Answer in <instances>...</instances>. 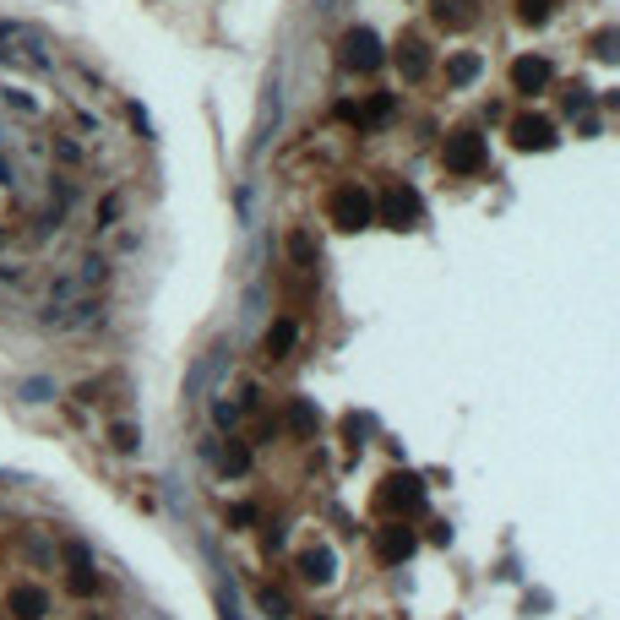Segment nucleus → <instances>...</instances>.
Instances as JSON below:
<instances>
[{
	"label": "nucleus",
	"instance_id": "6",
	"mask_svg": "<svg viewBox=\"0 0 620 620\" xmlns=\"http://www.w3.org/2000/svg\"><path fill=\"white\" fill-rule=\"evenodd\" d=\"M381 506L386 512H420L425 506V485L413 473H392L386 485H381Z\"/></svg>",
	"mask_w": 620,
	"mask_h": 620
},
{
	"label": "nucleus",
	"instance_id": "16",
	"mask_svg": "<svg viewBox=\"0 0 620 620\" xmlns=\"http://www.w3.org/2000/svg\"><path fill=\"white\" fill-rule=\"evenodd\" d=\"M218 468H224V473H245V468H251V452H245L240 441H229V446L218 452Z\"/></svg>",
	"mask_w": 620,
	"mask_h": 620
},
{
	"label": "nucleus",
	"instance_id": "20",
	"mask_svg": "<svg viewBox=\"0 0 620 620\" xmlns=\"http://www.w3.org/2000/svg\"><path fill=\"white\" fill-rule=\"evenodd\" d=\"M82 284H109V261H104V256H88V261H82Z\"/></svg>",
	"mask_w": 620,
	"mask_h": 620
},
{
	"label": "nucleus",
	"instance_id": "11",
	"mask_svg": "<svg viewBox=\"0 0 620 620\" xmlns=\"http://www.w3.org/2000/svg\"><path fill=\"white\" fill-rule=\"evenodd\" d=\"M397 72H403V82H425L430 77V55H425V44H397Z\"/></svg>",
	"mask_w": 620,
	"mask_h": 620
},
{
	"label": "nucleus",
	"instance_id": "10",
	"mask_svg": "<svg viewBox=\"0 0 620 620\" xmlns=\"http://www.w3.org/2000/svg\"><path fill=\"white\" fill-rule=\"evenodd\" d=\"M392 115H397V93H370V98L354 109V125H360V131H376V125H386Z\"/></svg>",
	"mask_w": 620,
	"mask_h": 620
},
{
	"label": "nucleus",
	"instance_id": "21",
	"mask_svg": "<svg viewBox=\"0 0 620 620\" xmlns=\"http://www.w3.org/2000/svg\"><path fill=\"white\" fill-rule=\"evenodd\" d=\"M261 609H267L272 620H284V615H289V599H284V593H272V588H261Z\"/></svg>",
	"mask_w": 620,
	"mask_h": 620
},
{
	"label": "nucleus",
	"instance_id": "4",
	"mask_svg": "<svg viewBox=\"0 0 620 620\" xmlns=\"http://www.w3.org/2000/svg\"><path fill=\"white\" fill-rule=\"evenodd\" d=\"M376 224H386V229H413V224H420V196H413L408 185H392V191L376 201Z\"/></svg>",
	"mask_w": 620,
	"mask_h": 620
},
{
	"label": "nucleus",
	"instance_id": "25",
	"mask_svg": "<svg viewBox=\"0 0 620 620\" xmlns=\"http://www.w3.org/2000/svg\"><path fill=\"white\" fill-rule=\"evenodd\" d=\"M310 620H316V615H310Z\"/></svg>",
	"mask_w": 620,
	"mask_h": 620
},
{
	"label": "nucleus",
	"instance_id": "9",
	"mask_svg": "<svg viewBox=\"0 0 620 620\" xmlns=\"http://www.w3.org/2000/svg\"><path fill=\"white\" fill-rule=\"evenodd\" d=\"M6 609H12L17 620H44V615H49V593L33 588V582H17V588L6 593Z\"/></svg>",
	"mask_w": 620,
	"mask_h": 620
},
{
	"label": "nucleus",
	"instance_id": "3",
	"mask_svg": "<svg viewBox=\"0 0 620 620\" xmlns=\"http://www.w3.org/2000/svg\"><path fill=\"white\" fill-rule=\"evenodd\" d=\"M343 65H349V72H360V77H370V72H381V38L370 33V28H349L343 33V55H337Z\"/></svg>",
	"mask_w": 620,
	"mask_h": 620
},
{
	"label": "nucleus",
	"instance_id": "8",
	"mask_svg": "<svg viewBox=\"0 0 620 620\" xmlns=\"http://www.w3.org/2000/svg\"><path fill=\"white\" fill-rule=\"evenodd\" d=\"M549 88V60L544 55H522V60H512V93H544Z\"/></svg>",
	"mask_w": 620,
	"mask_h": 620
},
{
	"label": "nucleus",
	"instance_id": "2",
	"mask_svg": "<svg viewBox=\"0 0 620 620\" xmlns=\"http://www.w3.org/2000/svg\"><path fill=\"white\" fill-rule=\"evenodd\" d=\"M441 164H446V174H479L485 169V136L479 131H452L446 148H441Z\"/></svg>",
	"mask_w": 620,
	"mask_h": 620
},
{
	"label": "nucleus",
	"instance_id": "12",
	"mask_svg": "<svg viewBox=\"0 0 620 620\" xmlns=\"http://www.w3.org/2000/svg\"><path fill=\"white\" fill-rule=\"evenodd\" d=\"M294 337H300V327L284 316V321H272L267 327V337H261V349H267V360H284L289 349H294Z\"/></svg>",
	"mask_w": 620,
	"mask_h": 620
},
{
	"label": "nucleus",
	"instance_id": "18",
	"mask_svg": "<svg viewBox=\"0 0 620 620\" xmlns=\"http://www.w3.org/2000/svg\"><path fill=\"white\" fill-rule=\"evenodd\" d=\"M517 17H522L528 28H539V22H549V0H517Z\"/></svg>",
	"mask_w": 620,
	"mask_h": 620
},
{
	"label": "nucleus",
	"instance_id": "22",
	"mask_svg": "<svg viewBox=\"0 0 620 620\" xmlns=\"http://www.w3.org/2000/svg\"><path fill=\"white\" fill-rule=\"evenodd\" d=\"M294 430H300V436L316 430V408H310V403H294Z\"/></svg>",
	"mask_w": 620,
	"mask_h": 620
},
{
	"label": "nucleus",
	"instance_id": "15",
	"mask_svg": "<svg viewBox=\"0 0 620 620\" xmlns=\"http://www.w3.org/2000/svg\"><path fill=\"white\" fill-rule=\"evenodd\" d=\"M436 22H441V28H452V33H457V28H468V22H473L468 0H441V6H436Z\"/></svg>",
	"mask_w": 620,
	"mask_h": 620
},
{
	"label": "nucleus",
	"instance_id": "19",
	"mask_svg": "<svg viewBox=\"0 0 620 620\" xmlns=\"http://www.w3.org/2000/svg\"><path fill=\"white\" fill-rule=\"evenodd\" d=\"M289 256H294V261H300V267H310V261H316V240H310V234H305V229H300V234H294V240H289Z\"/></svg>",
	"mask_w": 620,
	"mask_h": 620
},
{
	"label": "nucleus",
	"instance_id": "5",
	"mask_svg": "<svg viewBox=\"0 0 620 620\" xmlns=\"http://www.w3.org/2000/svg\"><path fill=\"white\" fill-rule=\"evenodd\" d=\"M512 142H517L522 153H549V148H556V120L517 115V120H512Z\"/></svg>",
	"mask_w": 620,
	"mask_h": 620
},
{
	"label": "nucleus",
	"instance_id": "14",
	"mask_svg": "<svg viewBox=\"0 0 620 620\" xmlns=\"http://www.w3.org/2000/svg\"><path fill=\"white\" fill-rule=\"evenodd\" d=\"M300 577L305 582H332V549H305V556H300Z\"/></svg>",
	"mask_w": 620,
	"mask_h": 620
},
{
	"label": "nucleus",
	"instance_id": "13",
	"mask_svg": "<svg viewBox=\"0 0 620 620\" xmlns=\"http://www.w3.org/2000/svg\"><path fill=\"white\" fill-rule=\"evenodd\" d=\"M479 72H485V60L463 49V55L446 60V88H468V82H479Z\"/></svg>",
	"mask_w": 620,
	"mask_h": 620
},
{
	"label": "nucleus",
	"instance_id": "1",
	"mask_svg": "<svg viewBox=\"0 0 620 620\" xmlns=\"http://www.w3.org/2000/svg\"><path fill=\"white\" fill-rule=\"evenodd\" d=\"M327 218L337 224V229H370L376 224V196L365 191V185H337L332 196H327Z\"/></svg>",
	"mask_w": 620,
	"mask_h": 620
},
{
	"label": "nucleus",
	"instance_id": "24",
	"mask_svg": "<svg viewBox=\"0 0 620 620\" xmlns=\"http://www.w3.org/2000/svg\"><path fill=\"white\" fill-rule=\"evenodd\" d=\"M120 218V196H104V207H98V229H109Z\"/></svg>",
	"mask_w": 620,
	"mask_h": 620
},
{
	"label": "nucleus",
	"instance_id": "17",
	"mask_svg": "<svg viewBox=\"0 0 620 620\" xmlns=\"http://www.w3.org/2000/svg\"><path fill=\"white\" fill-rule=\"evenodd\" d=\"M109 441H115V452H136V446H142V436H136V425H109Z\"/></svg>",
	"mask_w": 620,
	"mask_h": 620
},
{
	"label": "nucleus",
	"instance_id": "23",
	"mask_svg": "<svg viewBox=\"0 0 620 620\" xmlns=\"http://www.w3.org/2000/svg\"><path fill=\"white\" fill-rule=\"evenodd\" d=\"M55 158H60V164H82V148L65 142V136H55Z\"/></svg>",
	"mask_w": 620,
	"mask_h": 620
},
{
	"label": "nucleus",
	"instance_id": "7",
	"mask_svg": "<svg viewBox=\"0 0 620 620\" xmlns=\"http://www.w3.org/2000/svg\"><path fill=\"white\" fill-rule=\"evenodd\" d=\"M413 528H403V522H392V528H376V561L381 566H397V561H408L413 556Z\"/></svg>",
	"mask_w": 620,
	"mask_h": 620
}]
</instances>
